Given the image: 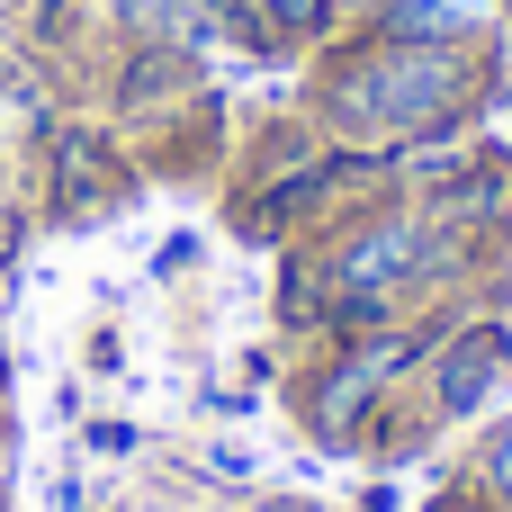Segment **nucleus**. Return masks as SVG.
<instances>
[{"instance_id":"0eeeda50","label":"nucleus","mask_w":512,"mask_h":512,"mask_svg":"<svg viewBox=\"0 0 512 512\" xmlns=\"http://www.w3.org/2000/svg\"><path fill=\"white\" fill-rule=\"evenodd\" d=\"M342 9H351V0H261L270 45H324V36L342 27Z\"/></svg>"},{"instance_id":"1a4fd4ad","label":"nucleus","mask_w":512,"mask_h":512,"mask_svg":"<svg viewBox=\"0 0 512 512\" xmlns=\"http://www.w3.org/2000/svg\"><path fill=\"white\" fill-rule=\"evenodd\" d=\"M486 486H495V495H512V423L486 441Z\"/></svg>"},{"instance_id":"20e7f679","label":"nucleus","mask_w":512,"mask_h":512,"mask_svg":"<svg viewBox=\"0 0 512 512\" xmlns=\"http://www.w3.org/2000/svg\"><path fill=\"white\" fill-rule=\"evenodd\" d=\"M504 360H512L504 324H468V333L432 342V405H441V414H477V405L504 387Z\"/></svg>"},{"instance_id":"423d86ee","label":"nucleus","mask_w":512,"mask_h":512,"mask_svg":"<svg viewBox=\"0 0 512 512\" xmlns=\"http://www.w3.org/2000/svg\"><path fill=\"white\" fill-rule=\"evenodd\" d=\"M180 72H189V63H180L171 45H126V63H117V99H126V108H135V99H171Z\"/></svg>"},{"instance_id":"f03ea898","label":"nucleus","mask_w":512,"mask_h":512,"mask_svg":"<svg viewBox=\"0 0 512 512\" xmlns=\"http://www.w3.org/2000/svg\"><path fill=\"white\" fill-rule=\"evenodd\" d=\"M450 252V225L432 207H360L333 243H315L324 261V288L333 297H378V306H405V288H423Z\"/></svg>"},{"instance_id":"6e6552de","label":"nucleus","mask_w":512,"mask_h":512,"mask_svg":"<svg viewBox=\"0 0 512 512\" xmlns=\"http://www.w3.org/2000/svg\"><path fill=\"white\" fill-rule=\"evenodd\" d=\"M180 9H198V0H117V27H126L135 45H171V36H189Z\"/></svg>"},{"instance_id":"39448f33","label":"nucleus","mask_w":512,"mask_h":512,"mask_svg":"<svg viewBox=\"0 0 512 512\" xmlns=\"http://www.w3.org/2000/svg\"><path fill=\"white\" fill-rule=\"evenodd\" d=\"M108 189H126V162H108V135L63 126V135H54V207H63V216H90Z\"/></svg>"},{"instance_id":"7ed1b4c3","label":"nucleus","mask_w":512,"mask_h":512,"mask_svg":"<svg viewBox=\"0 0 512 512\" xmlns=\"http://www.w3.org/2000/svg\"><path fill=\"white\" fill-rule=\"evenodd\" d=\"M414 360H432V333H414V324H378V333H351L315 378H306V423L324 432V441H351L369 414H378V396L414 369Z\"/></svg>"},{"instance_id":"f257e3e1","label":"nucleus","mask_w":512,"mask_h":512,"mask_svg":"<svg viewBox=\"0 0 512 512\" xmlns=\"http://www.w3.org/2000/svg\"><path fill=\"white\" fill-rule=\"evenodd\" d=\"M468 99H477V54L432 45V36L360 27L315 72V117L351 144H432L468 117Z\"/></svg>"}]
</instances>
